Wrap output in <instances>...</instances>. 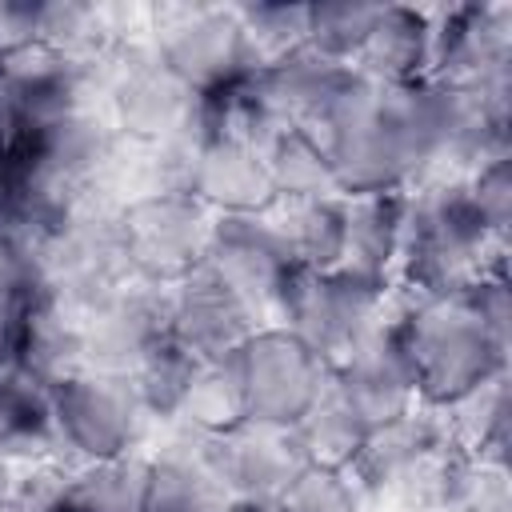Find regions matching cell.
<instances>
[{
  "label": "cell",
  "instance_id": "obj_34",
  "mask_svg": "<svg viewBox=\"0 0 512 512\" xmlns=\"http://www.w3.org/2000/svg\"><path fill=\"white\" fill-rule=\"evenodd\" d=\"M276 512H368V508L344 472L308 464L292 480V488L280 496Z\"/></svg>",
  "mask_w": 512,
  "mask_h": 512
},
{
  "label": "cell",
  "instance_id": "obj_10",
  "mask_svg": "<svg viewBox=\"0 0 512 512\" xmlns=\"http://www.w3.org/2000/svg\"><path fill=\"white\" fill-rule=\"evenodd\" d=\"M432 68L428 80L448 88H484L512 80V4L468 0L432 4Z\"/></svg>",
  "mask_w": 512,
  "mask_h": 512
},
{
  "label": "cell",
  "instance_id": "obj_41",
  "mask_svg": "<svg viewBox=\"0 0 512 512\" xmlns=\"http://www.w3.org/2000/svg\"><path fill=\"white\" fill-rule=\"evenodd\" d=\"M0 512H32V508H24V504H16V500H8V504H0Z\"/></svg>",
  "mask_w": 512,
  "mask_h": 512
},
{
  "label": "cell",
  "instance_id": "obj_5",
  "mask_svg": "<svg viewBox=\"0 0 512 512\" xmlns=\"http://www.w3.org/2000/svg\"><path fill=\"white\" fill-rule=\"evenodd\" d=\"M52 404L60 456L68 464H96L144 452L156 428L140 408L132 380L116 372L80 368L52 384Z\"/></svg>",
  "mask_w": 512,
  "mask_h": 512
},
{
  "label": "cell",
  "instance_id": "obj_1",
  "mask_svg": "<svg viewBox=\"0 0 512 512\" xmlns=\"http://www.w3.org/2000/svg\"><path fill=\"white\" fill-rule=\"evenodd\" d=\"M444 88L436 80L416 84H372L364 76L308 128L328 152L340 196L416 188L440 140Z\"/></svg>",
  "mask_w": 512,
  "mask_h": 512
},
{
  "label": "cell",
  "instance_id": "obj_23",
  "mask_svg": "<svg viewBox=\"0 0 512 512\" xmlns=\"http://www.w3.org/2000/svg\"><path fill=\"white\" fill-rule=\"evenodd\" d=\"M444 420L448 440L480 460L508 464V440H512V396H508V372L476 384L448 408H436Z\"/></svg>",
  "mask_w": 512,
  "mask_h": 512
},
{
  "label": "cell",
  "instance_id": "obj_26",
  "mask_svg": "<svg viewBox=\"0 0 512 512\" xmlns=\"http://www.w3.org/2000/svg\"><path fill=\"white\" fill-rule=\"evenodd\" d=\"M12 364L28 368L32 376L56 384L72 372L84 368V324L68 312H60L48 296L28 312V320L20 324L16 348H12Z\"/></svg>",
  "mask_w": 512,
  "mask_h": 512
},
{
  "label": "cell",
  "instance_id": "obj_8",
  "mask_svg": "<svg viewBox=\"0 0 512 512\" xmlns=\"http://www.w3.org/2000/svg\"><path fill=\"white\" fill-rule=\"evenodd\" d=\"M132 280L172 288L208 256L216 216L196 196H148L120 212Z\"/></svg>",
  "mask_w": 512,
  "mask_h": 512
},
{
  "label": "cell",
  "instance_id": "obj_21",
  "mask_svg": "<svg viewBox=\"0 0 512 512\" xmlns=\"http://www.w3.org/2000/svg\"><path fill=\"white\" fill-rule=\"evenodd\" d=\"M288 260L300 272H328L344 260V232H348V204L340 192L328 196H296L276 200L268 212Z\"/></svg>",
  "mask_w": 512,
  "mask_h": 512
},
{
  "label": "cell",
  "instance_id": "obj_15",
  "mask_svg": "<svg viewBox=\"0 0 512 512\" xmlns=\"http://www.w3.org/2000/svg\"><path fill=\"white\" fill-rule=\"evenodd\" d=\"M332 380L340 384V392L360 408V416L372 428L388 424L420 404L412 364H408V352H404V340L396 328V300H392V312L384 316V324H376L340 364H332Z\"/></svg>",
  "mask_w": 512,
  "mask_h": 512
},
{
  "label": "cell",
  "instance_id": "obj_24",
  "mask_svg": "<svg viewBox=\"0 0 512 512\" xmlns=\"http://www.w3.org/2000/svg\"><path fill=\"white\" fill-rule=\"evenodd\" d=\"M368 432H372V424L360 416V408L340 392V384L332 376H328L324 392L312 400V408L292 428L304 460L316 468H332V472H344L356 460Z\"/></svg>",
  "mask_w": 512,
  "mask_h": 512
},
{
  "label": "cell",
  "instance_id": "obj_3",
  "mask_svg": "<svg viewBox=\"0 0 512 512\" xmlns=\"http://www.w3.org/2000/svg\"><path fill=\"white\" fill-rule=\"evenodd\" d=\"M396 328L424 408H448L476 384L508 372V344L476 316L464 288L428 300L396 292Z\"/></svg>",
  "mask_w": 512,
  "mask_h": 512
},
{
  "label": "cell",
  "instance_id": "obj_37",
  "mask_svg": "<svg viewBox=\"0 0 512 512\" xmlns=\"http://www.w3.org/2000/svg\"><path fill=\"white\" fill-rule=\"evenodd\" d=\"M28 120H24V112L16 108V100L0 88V164H8V160H16V156H24V144H28Z\"/></svg>",
  "mask_w": 512,
  "mask_h": 512
},
{
  "label": "cell",
  "instance_id": "obj_12",
  "mask_svg": "<svg viewBox=\"0 0 512 512\" xmlns=\"http://www.w3.org/2000/svg\"><path fill=\"white\" fill-rule=\"evenodd\" d=\"M308 468L292 428L272 424H240L212 444V480L232 504H264L276 508L292 480Z\"/></svg>",
  "mask_w": 512,
  "mask_h": 512
},
{
  "label": "cell",
  "instance_id": "obj_36",
  "mask_svg": "<svg viewBox=\"0 0 512 512\" xmlns=\"http://www.w3.org/2000/svg\"><path fill=\"white\" fill-rule=\"evenodd\" d=\"M44 0H0V56L40 40Z\"/></svg>",
  "mask_w": 512,
  "mask_h": 512
},
{
  "label": "cell",
  "instance_id": "obj_32",
  "mask_svg": "<svg viewBox=\"0 0 512 512\" xmlns=\"http://www.w3.org/2000/svg\"><path fill=\"white\" fill-rule=\"evenodd\" d=\"M376 12H380V4H364V0L308 4V48H316L320 56L352 68Z\"/></svg>",
  "mask_w": 512,
  "mask_h": 512
},
{
  "label": "cell",
  "instance_id": "obj_22",
  "mask_svg": "<svg viewBox=\"0 0 512 512\" xmlns=\"http://www.w3.org/2000/svg\"><path fill=\"white\" fill-rule=\"evenodd\" d=\"M280 128L288 124L276 112L260 68H248L228 84L200 92V140H236L264 152Z\"/></svg>",
  "mask_w": 512,
  "mask_h": 512
},
{
  "label": "cell",
  "instance_id": "obj_29",
  "mask_svg": "<svg viewBox=\"0 0 512 512\" xmlns=\"http://www.w3.org/2000/svg\"><path fill=\"white\" fill-rule=\"evenodd\" d=\"M40 40L52 44L72 64H100L108 52L120 48L108 4H80V0H48L40 12Z\"/></svg>",
  "mask_w": 512,
  "mask_h": 512
},
{
  "label": "cell",
  "instance_id": "obj_18",
  "mask_svg": "<svg viewBox=\"0 0 512 512\" xmlns=\"http://www.w3.org/2000/svg\"><path fill=\"white\" fill-rule=\"evenodd\" d=\"M344 204H348V232H344L340 268L392 288L404 220H408V188L360 192V196H344Z\"/></svg>",
  "mask_w": 512,
  "mask_h": 512
},
{
  "label": "cell",
  "instance_id": "obj_28",
  "mask_svg": "<svg viewBox=\"0 0 512 512\" xmlns=\"http://www.w3.org/2000/svg\"><path fill=\"white\" fill-rule=\"evenodd\" d=\"M264 160H268L276 200L340 192L336 176H332V164H328V152L316 140V132H308V128H296V124L280 128L276 140L264 148Z\"/></svg>",
  "mask_w": 512,
  "mask_h": 512
},
{
  "label": "cell",
  "instance_id": "obj_31",
  "mask_svg": "<svg viewBox=\"0 0 512 512\" xmlns=\"http://www.w3.org/2000/svg\"><path fill=\"white\" fill-rule=\"evenodd\" d=\"M248 64L252 68H272L276 60L300 52L308 44V4H288V0H260V4H232Z\"/></svg>",
  "mask_w": 512,
  "mask_h": 512
},
{
  "label": "cell",
  "instance_id": "obj_13",
  "mask_svg": "<svg viewBox=\"0 0 512 512\" xmlns=\"http://www.w3.org/2000/svg\"><path fill=\"white\" fill-rule=\"evenodd\" d=\"M260 328L256 312L208 264L168 288V336L196 360L232 356Z\"/></svg>",
  "mask_w": 512,
  "mask_h": 512
},
{
  "label": "cell",
  "instance_id": "obj_17",
  "mask_svg": "<svg viewBox=\"0 0 512 512\" xmlns=\"http://www.w3.org/2000/svg\"><path fill=\"white\" fill-rule=\"evenodd\" d=\"M192 196L212 216H264L276 204L268 160L260 148L236 140H204Z\"/></svg>",
  "mask_w": 512,
  "mask_h": 512
},
{
  "label": "cell",
  "instance_id": "obj_30",
  "mask_svg": "<svg viewBox=\"0 0 512 512\" xmlns=\"http://www.w3.org/2000/svg\"><path fill=\"white\" fill-rule=\"evenodd\" d=\"M196 364H200V360H196L192 352H184V348L168 336L164 344H156V348L128 372V380H132V388H136V400H140V408L148 412L152 424H172V420H180Z\"/></svg>",
  "mask_w": 512,
  "mask_h": 512
},
{
  "label": "cell",
  "instance_id": "obj_27",
  "mask_svg": "<svg viewBox=\"0 0 512 512\" xmlns=\"http://www.w3.org/2000/svg\"><path fill=\"white\" fill-rule=\"evenodd\" d=\"M180 420H188L192 428H200L208 436H224V432L248 424V392H244V372H240L236 352L196 364Z\"/></svg>",
  "mask_w": 512,
  "mask_h": 512
},
{
  "label": "cell",
  "instance_id": "obj_38",
  "mask_svg": "<svg viewBox=\"0 0 512 512\" xmlns=\"http://www.w3.org/2000/svg\"><path fill=\"white\" fill-rule=\"evenodd\" d=\"M12 488H16V464L0 452V504H8V500H12Z\"/></svg>",
  "mask_w": 512,
  "mask_h": 512
},
{
  "label": "cell",
  "instance_id": "obj_19",
  "mask_svg": "<svg viewBox=\"0 0 512 512\" xmlns=\"http://www.w3.org/2000/svg\"><path fill=\"white\" fill-rule=\"evenodd\" d=\"M0 452L16 468L60 456L52 384L20 364L0 368Z\"/></svg>",
  "mask_w": 512,
  "mask_h": 512
},
{
  "label": "cell",
  "instance_id": "obj_33",
  "mask_svg": "<svg viewBox=\"0 0 512 512\" xmlns=\"http://www.w3.org/2000/svg\"><path fill=\"white\" fill-rule=\"evenodd\" d=\"M444 512H512V480L508 464L464 456L448 492Z\"/></svg>",
  "mask_w": 512,
  "mask_h": 512
},
{
  "label": "cell",
  "instance_id": "obj_35",
  "mask_svg": "<svg viewBox=\"0 0 512 512\" xmlns=\"http://www.w3.org/2000/svg\"><path fill=\"white\" fill-rule=\"evenodd\" d=\"M468 192L476 200L480 220L488 224V232L508 244V224H512V156L488 160L484 168H476L468 176Z\"/></svg>",
  "mask_w": 512,
  "mask_h": 512
},
{
  "label": "cell",
  "instance_id": "obj_16",
  "mask_svg": "<svg viewBox=\"0 0 512 512\" xmlns=\"http://www.w3.org/2000/svg\"><path fill=\"white\" fill-rule=\"evenodd\" d=\"M432 68V16L424 4H380L352 72L372 84H416Z\"/></svg>",
  "mask_w": 512,
  "mask_h": 512
},
{
  "label": "cell",
  "instance_id": "obj_20",
  "mask_svg": "<svg viewBox=\"0 0 512 512\" xmlns=\"http://www.w3.org/2000/svg\"><path fill=\"white\" fill-rule=\"evenodd\" d=\"M260 76H264V88H268L276 112L284 116V124H296V128H316L328 116V108L356 80V72L348 64H336L308 44L300 52L276 60L272 68H260Z\"/></svg>",
  "mask_w": 512,
  "mask_h": 512
},
{
  "label": "cell",
  "instance_id": "obj_2",
  "mask_svg": "<svg viewBox=\"0 0 512 512\" xmlns=\"http://www.w3.org/2000/svg\"><path fill=\"white\" fill-rule=\"evenodd\" d=\"M500 244L476 212L468 176L424 180L408 188V220L392 272V292L404 300L452 296L468 288L488 264L504 260Z\"/></svg>",
  "mask_w": 512,
  "mask_h": 512
},
{
  "label": "cell",
  "instance_id": "obj_25",
  "mask_svg": "<svg viewBox=\"0 0 512 512\" xmlns=\"http://www.w3.org/2000/svg\"><path fill=\"white\" fill-rule=\"evenodd\" d=\"M148 488H152L148 452L76 464L68 476L60 512H144Z\"/></svg>",
  "mask_w": 512,
  "mask_h": 512
},
{
  "label": "cell",
  "instance_id": "obj_39",
  "mask_svg": "<svg viewBox=\"0 0 512 512\" xmlns=\"http://www.w3.org/2000/svg\"><path fill=\"white\" fill-rule=\"evenodd\" d=\"M12 364V324L0 316V368Z\"/></svg>",
  "mask_w": 512,
  "mask_h": 512
},
{
  "label": "cell",
  "instance_id": "obj_9",
  "mask_svg": "<svg viewBox=\"0 0 512 512\" xmlns=\"http://www.w3.org/2000/svg\"><path fill=\"white\" fill-rule=\"evenodd\" d=\"M248 392V420L272 428H296V420L324 392L332 364L320 360L296 332L268 324L236 352Z\"/></svg>",
  "mask_w": 512,
  "mask_h": 512
},
{
  "label": "cell",
  "instance_id": "obj_7",
  "mask_svg": "<svg viewBox=\"0 0 512 512\" xmlns=\"http://www.w3.org/2000/svg\"><path fill=\"white\" fill-rule=\"evenodd\" d=\"M148 44L192 92H212L252 68L232 4H152Z\"/></svg>",
  "mask_w": 512,
  "mask_h": 512
},
{
  "label": "cell",
  "instance_id": "obj_40",
  "mask_svg": "<svg viewBox=\"0 0 512 512\" xmlns=\"http://www.w3.org/2000/svg\"><path fill=\"white\" fill-rule=\"evenodd\" d=\"M224 512H276V508H264V504H224Z\"/></svg>",
  "mask_w": 512,
  "mask_h": 512
},
{
  "label": "cell",
  "instance_id": "obj_4",
  "mask_svg": "<svg viewBox=\"0 0 512 512\" xmlns=\"http://www.w3.org/2000/svg\"><path fill=\"white\" fill-rule=\"evenodd\" d=\"M96 96L124 140L200 136V92H192L148 40L120 44L96 64Z\"/></svg>",
  "mask_w": 512,
  "mask_h": 512
},
{
  "label": "cell",
  "instance_id": "obj_6",
  "mask_svg": "<svg viewBox=\"0 0 512 512\" xmlns=\"http://www.w3.org/2000/svg\"><path fill=\"white\" fill-rule=\"evenodd\" d=\"M392 300V288L364 280L348 268L296 272L280 324L296 332L320 360L340 364L376 324H384Z\"/></svg>",
  "mask_w": 512,
  "mask_h": 512
},
{
  "label": "cell",
  "instance_id": "obj_11",
  "mask_svg": "<svg viewBox=\"0 0 512 512\" xmlns=\"http://www.w3.org/2000/svg\"><path fill=\"white\" fill-rule=\"evenodd\" d=\"M204 264L256 312V320L280 324L296 264L288 260L268 216H216Z\"/></svg>",
  "mask_w": 512,
  "mask_h": 512
},
{
  "label": "cell",
  "instance_id": "obj_14",
  "mask_svg": "<svg viewBox=\"0 0 512 512\" xmlns=\"http://www.w3.org/2000/svg\"><path fill=\"white\" fill-rule=\"evenodd\" d=\"M168 340V288L128 280L84 320V368L128 376Z\"/></svg>",
  "mask_w": 512,
  "mask_h": 512
}]
</instances>
